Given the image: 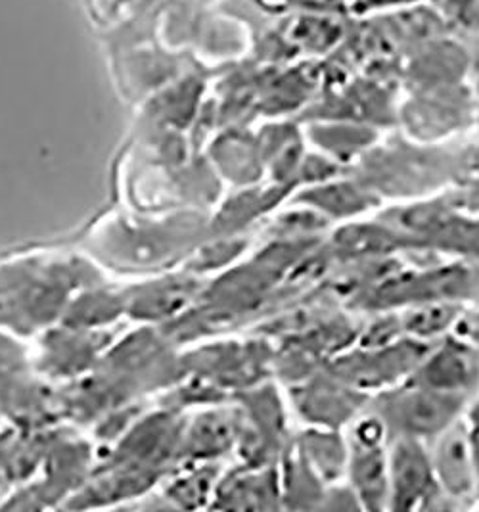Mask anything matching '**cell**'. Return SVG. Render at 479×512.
Instances as JSON below:
<instances>
[{"instance_id":"1","label":"cell","mask_w":479,"mask_h":512,"mask_svg":"<svg viewBox=\"0 0 479 512\" xmlns=\"http://www.w3.org/2000/svg\"><path fill=\"white\" fill-rule=\"evenodd\" d=\"M435 470L443 480V486L449 491L464 495L474 488V470L472 449L466 438V432L460 426H449L437 445Z\"/></svg>"},{"instance_id":"2","label":"cell","mask_w":479,"mask_h":512,"mask_svg":"<svg viewBox=\"0 0 479 512\" xmlns=\"http://www.w3.org/2000/svg\"><path fill=\"white\" fill-rule=\"evenodd\" d=\"M424 451L414 442L397 445L391 459V486L397 499H418L430 486L432 468Z\"/></svg>"},{"instance_id":"3","label":"cell","mask_w":479,"mask_h":512,"mask_svg":"<svg viewBox=\"0 0 479 512\" xmlns=\"http://www.w3.org/2000/svg\"><path fill=\"white\" fill-rule=\"evenodd\" d=\"M441 390H428L412 394L405 401V419L412 432H432L437 428H447L455 413V401Z\"/></svg>"},{"instance_id":"4","label":"cell","mask_w":479,"mask_h":512,"mask_svg":"<svg viewBox=\"0 0 479 512\" xmlns=\"http://www.w3.org/2000/svg\"><path fill=\"white\" fill-rule=\"evenodd\" d=\"M123 298L112 292H91L83 294L68 309V323L73 328H94L112 323L119 313H123Z\"/></svg>"},{"instance_id":"5","label":"cell","mask_w":479,"mask_h":512,"mask_svg":"<svg viewBox=\"0 0 479 512\" xmlns=\"http://www.w3.org/2000/svg\"><path fill=\"white\" fill-rule=\"evenodd\" d=\"M359 455L355 459V478L359 488L363 489L366 499H380L384 497L388 488V474H386V461L378 451V445H363L359 443Z\"/></svg>"},{"instance_id":"6","label":"cell","mask_w":479,"mask_h":512,"mask_svg":"<svg viewBox=\"0 0 479 512\" xmlns=\"http://www.w3.org/2000/svg\"><path fill=\"white\" fill-rule=\"evenodd\" d=\"M472 376V369L468 363V357L458 355V353H445V357H441L432 369L430 378L434 382L437 390H447L451 392V388L455 386H464V382Z\"/></svg>"},{"instance_id":"7","label":"cell","mask_w":479,"mask_h":512,"mask_svg":"<svg viewBox=\"0 0 479 512\" xmlns=\"http://www.w3.org/2000/svg\"><path fill=\"white\" fill-rule=\"evenodd\" d=\"M140 2L144 0H81L89 20L98 31L114 24L115 20H119L127 10Z\"/></svg>"},{"instance_id":"8","label":"cell","mask_w":479,"mask_h":512,"mask_svg":"<svg viewBox=\"0 0 479 512\" xmlns=\"http://www.w3.org/2000/svg\"><path fill=\"white\" fill-rule=\"evenodd\" d=\"M420 2L422 0H347V14L357 18H378Z\"/></svg>"},{"instance_id":"9","label":"cell","mask_w":479,"mask_h":512,"mask_svg":"<svg viewBox=\"0 0 479 512\" xmlns=\"http://www.w3.org/2000/svg\"><path fill=\"white\" fill-rule=\"evenodd\" d=\"M290 2L313 12H332V14L347 12V0H290Z\"/></svg>"}]
</instances>
